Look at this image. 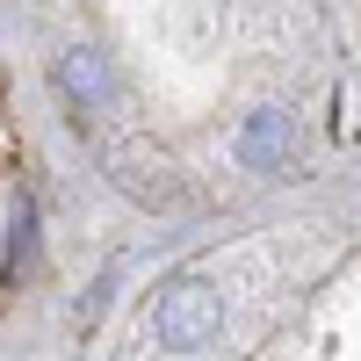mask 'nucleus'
I'll return each mask as SVG.
<instances>
[{
  "mask_svg": "<svg viewBox=\"0 0 361 361\" xmlns=\"http://www.w3.org/2000/svg\"><path fill=\"white\" fill-rule=\"evenodd\" d=\"M217 289L209 282H195V275H180V282H166L159 296H152V340L159 347H173V354H195V347H209L217 340Z\"/></svg>",
  "mask_w": 361,
  "mask_h": 361,
  "instance_id": "f257e3e1",
  "label": "nucleus"
},
{
  "mask_svg": "<svg viewBox=\"0 0 361 361\" xmlns=\"http://www.w3.org/2000/svg\"><path fill=\"white\" fill-rule=\"evenodd\" d=\"M102 173H109L137 209H173V202H180V173H173V159L152 152L145 137H116L109 152H102Z\"/></svg>",
  "mask_w": 361,
  "mask_h": 361,
  "instance_id": "f03ea898",
  "label": "nucleus"
},
{
  "mask_svg": "<svg viewBox=\"0 0 361 361\" xmlns=\"http://www.w3.org/2000/svg\"><path fill=\"white\" fill-rule=\"evenodd\" d=\"M296 152V123L282 109H253L246 130H238V159H246V173H282Z\"/></svg>",
  "mask_w": 361,
  "mask_h": 361,
  "instance_id": "7ed1b4c3",
  "label": "nucleus"
},
{
  "mask_svg": "<svg viewBox=\"0 0 361 361\" xmlns=\"http://www.w3.org/2000/svg\"><path fill=\"white\" fill-rule=\"evenodd\" d=\"M58 87H66V94L80 102V109H102V102H116V73H109V58L102 51H66L58 58Z\"/></svg>",
  "mask_w": 361,
  "mask_h": 361,
  "instance_id": "20e7f679",
  "label": "nucleus"
}]
</instances>
